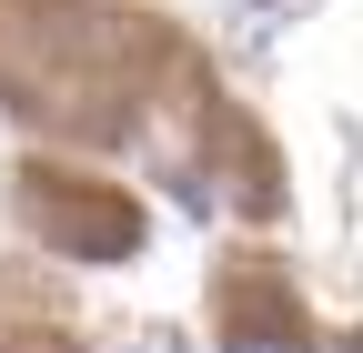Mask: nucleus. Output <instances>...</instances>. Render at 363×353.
I'll list each match as a JSON object with an SVG mask.
<instances>
[{"instance_id": "nucleus-1", "label": "nucleus", "mask_w": 363, "mask_h": 353, "mask_svg": "<svg viewBox=\"0 0 363 353\" xmlns=\"http://www.w3.org/2000/svg\"><path fill=\"white\" fill-rule=\"evenodd\" d=\"M222 353H293V343H283V333H242V323H233V343H222Z\"/></svg>"}]
</instances>
